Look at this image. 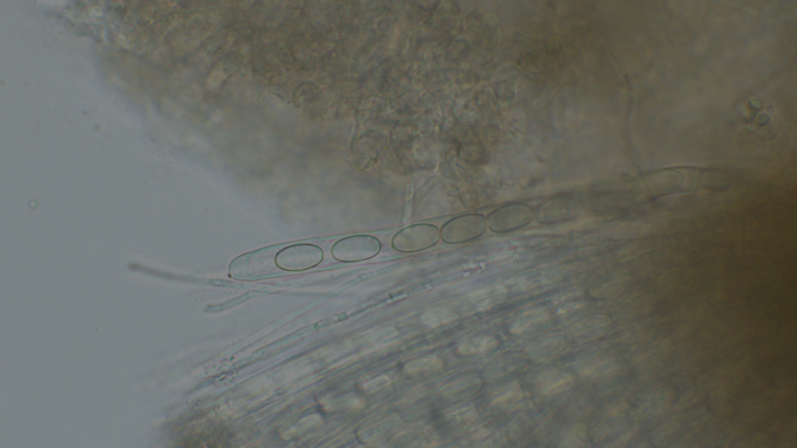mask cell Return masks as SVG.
Returning <instances> with one entry per match:
<instances>
[{
	"instance_id": "5",
	"label": "cell",
	"mask_w": 797,
	"mask_h": 448,
	"mask_svg": "<svg viewBox=\"0 0 797 448\" xmlns=\"http://www.w3.org/2000/svg\"><path fill=\"white\" fill-rule=\"evenodd\" d=\"M485 230L482 215L469 214L445 223L440 231L442 241L447 244H462L479 237Z\"/></svg>"
},
{
	"instance_id": "6",
	"label": "cell",
	"mask_w": 797,
	"mask_h": 448,
	"mask_svg": "<svg viewBox=\"0 0 797 448\" xmlns=\"http://www.w3.org/2000/svg\"><path fill=\"white\" fill-rule=\"evenodd\" d=\"M574 381L571 374L559 371H547L540 375L536 387L540 393L551 396L569 389Z\"/></svg>"
},
{
	"instance_id": "4",
	"label": "cell",
	"mask_w": 797,
	"mask_h": 448,
	"mask_svg": "<svg viewBox=\"0 0 797 448\" xmlns=\"http://www.w3.org/2000/svg\"><path fill=\"white\" fill-rule=\"evenodd\" d=\"M274 252L262 250L245 254L234 260L230 266V274L238 279H255L273 271L275 266Z\"/></svg>"
},
{
	"instance_id": "8",
	"label": "cell",
	"mask_w": 797,
	"mask_h": 448,
	"mask_svg": "<svg viewBox=\"0 0 797 448\" xmlns=\"http://www.w3.org/2000/svg\"><path fill=\"white\" fill-rule=\"evenodd\" d=\"M564 342H565L564 339L557 334L545 336V337L538 340V343L534 344L533 347L532 346L530 355L532 357H536L539 359L551 357L556 354H559V352L564 347Z\"/></svg>"
},
{
	"instance_id": "13",
	"label": "cell",
	"mask_w": 797,
	"mask_h": 448,
	"mask_svg": "<svg viewBox=\"0 0 797 448\" xmlns=\"http://www.w3.org/2000/svg\"><path fill=\"white\" fill-rule=\"evenodd\" d=\"M586 430L583 425L574 427L568 432L562 442V447H584L586 442Z\"/></svg>"
},
{
	"instance_id": "9",
	"label": "cell",
	"mask_w": 797,
	"mask_h": 448,
	"mask_svg": "<svg viewBox=\"0 0 797 448\" xmlns=\"http://www.w3.org/2000/svg\"><path fill=\"white\" fill-rule=\"evenodd\" d=\"M498 346V341L492 336H482L461 343L457 349L459 354L465 356L488 353Z\"/></svg>"
},
{
	"instance_id": "11",
	"label": "cell",
	"mask_w": 797,
	"mask_h": 448,
	"mask_svg": "<svg viewBox=\"0 0 797 448\" xmlns=\"http://www.w3.org/2000/svg\"><path fill=\"white\" fill-rule=\"evenodd\" d=\"M548 318L549 315L545 310H537L528 312L512 324L509 331L515 335L522 334L531 327L545 323Z\"/></svg>"
},
{
	"instance_id": "12",
	"label": "cell",
	"mask_w": 797,
	"mask_h": 448,
	"mask_svg": "<svg viewBox=\"0 0 797 448\" xmlns=\"http://www.w3.org/2000/svg\"><path fill=\"white\" fill-rule=\"evenodd\" d=\"M442 365V361L437 357L426 358L410 363L406 366L405 371L412 375L422 374L437 371L441 369Z\"/></svg>"
},
{
	"instance_id": "14",
	"label": "cell",
	"mask_w": 797,
	"mask_h": 448,
	"mask_svg": "<svg viewBox=\"0 0 797 448\" xmlns=\"http://www.w3.org/2000/svg\"><path fill=\"white\" fill-rule=\"evenodd\" d=\"M613 367V364L609 359H597V361L591 362L589 365L584 366L581 374L589 376V377L605 375L611 373Z\"/></svg>"
},
{
	"instance_id": "7",
	"label": "cell",
	"mask_w": 797,
	"mask_h": 448,
	"mask_svg": "<svg viewBox=\"0 0 797 448\" xmlns=\"http://www.w3.org/2000/svg\"><path fill=\"white\" fill-rule=\"evenodd\" d=\"M609 325L607 318H591L574 325L571 332L576 340L591 341L602 337L608 331Z\"/></svg>"
},
{
	"instance_id": "3",
	"label": "cell",
	"mask_w": 797,
	"mask_h": 448,
	"mask_svg": "<svg viewBox=\"0 0 797 448\" xmlns=\"http://www.w3.org/2000/svg\"><path fill=\"white\" fill-rule=\"evenodd\" d=\"M381 249L377 237L369 235H355L340 240L332 247L335 259L345 262H355L370 259L377 255Z\"/></svg>"
},
{
	"instance_id": "10",
	"label": "cell",
	"mask_w": 797,
	"mask_h": 448,
	"mask_svg": "<svg viewBox=\"0 0 797 448\" xmlns=\"http://www.w3.org/2000/svg\"><path fill=\"white\" fill-rule=\"evenodd\" d=\"M523 391L519 383L512 382L499 388L492 396L494 405L507 407L515 404L523 398Z\"/></svg>"
},
{
	"instance_id": "2",
	"label": "cell",
	"mask_w": 797,
	"mask_h": 448,
	"mask_svg": "<svg viewBox=\"0 0 797 448\" xmlns=\"http://www.w3.org/2000/svg\"><path fill=\"white\" fill-rule=\"evenodd\" d=\"M440 237V230L433 224H414L398 231L393 238L392 245L398 252H417L435 245Z\"/></svg>"
},
{
	"instance_id": "1",
	"label": "cell",
	"mask_w": 797,
	"mask_h": 448,
	"mask_svg": "<svg viewBox=\"0 0 797 448\" xmlns=\"http://www.w3.org/2000/svg\"><path fill=\"white\" fill-rule=\"evenodd\" d=\"M323 257L321 247L312 244H296L279 251L275 255V263L279 269L301 271L320 265Z\"/></svg>"
}]
</instances>
